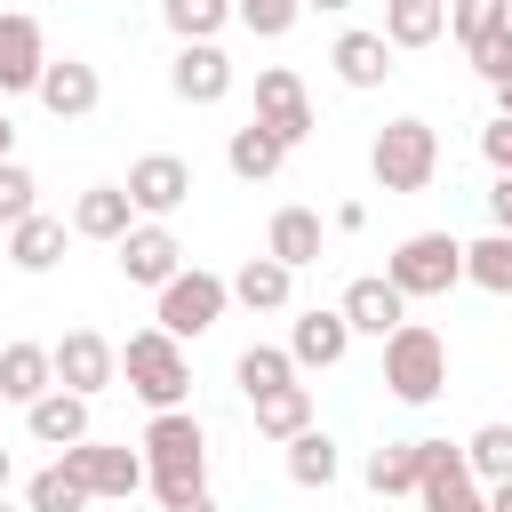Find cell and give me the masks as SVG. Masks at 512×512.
Instances as JSON below:
<instances>
[{
  "mask_svg": "<svg viewBox=\"0 0 512 512\" xmlns=\"http://www.w3.org/2000/svg\"><path fill=\"white\" fill-rule=\"evenodd\" d=\"M144 488L160 496V512H176V504H192V496H208V424L192 416V408H160L152 424H144Z\"/></svg>",
  "mask_w": 512,
  "mask_h": 512,
  "instance_id": "cell-1",
  "label": "cell"
},
{
  "mask_svg": "<svg viewBox=\"0 0 512 512\" xmlns=\"http://www.w3.org/2000/svg\"><path fill=\"white\" fill-rule=\"evenodd\" d=\"M384 392H392L400 408H432V400L448 392V336L424 328V320H400V328L384 336Z\"/></svg>",
  "mask_w": 512,
  "mask_h": 512,
  "instance_id": "cell-2",
  "label": "cell"
},
{
  "mask_svg": "<svg viewBox=\"0 0 512 512\" xmlns=\"http://www.w3.org/2000/svg\"><path fill=\"white\" fill-rule=\"evenodd\" d=\"M368 176H376V192H432V176H440V128L416 120V112L384 120L376 144H368Z\"/></svg>",
  "mask_w": 512,
  "mask_h": 512,
  "instance_id": "cell-3",
  "label": "cell"
},
{
  "mask_svg": "<svg viewBox=\"0 0 512 512\" xmlns=\"http://www.w3.org/2000/svg\"><path fill=\"white\" fill-rule=\"evenodd\" d=\"M120 376H128V392L160 416V408H192V360H184V344L168 336V328H136L128 344H120Z\"/></svg>",
  "mask_w": 512,
  "mask_h": 512,
  "instance_id": "cell-4",
  "label": "cell"
},
{
  "mask_svg": "<svg viewBox=\"0 0 512 512\" xmlns=\"http://www.w3.org/2000/svg\"><path fill=\"white\" fill-rule=\"evenodd\" d=\"M384 280H392L408 304H416V296H448V288L464 280V240H456V232H408V240L392 248Z\"/></svg>",
  "mask_w": 512,
  "mask_h": 512,
  "instance_id": "cell-5",
  "label": "cell"
},
{
  "mask_svg": "<svg viewBox=\"0 0 512 512\" xmlns=\"http://www.w3.org/2000/svg\"><path fill=\"white\" fill-rule=\"evenodd\" d=\"M224 304H232V280H224V272H200V264H184V272L160 288V312H152V328H168L176 344H192V336H208V328L224 320Z\"/></svg>",
  "mask_w": 512,
  "mask_h": 512,
  "instance_id": "cell-6",
  "label": "cell"
},
{
  "mask_svg": "<svg viewBox=\"0 0 512 512\" xmlns=\"http://www.w3.org/2000/svg\"><path fill=\"white\" fill-rule=\"evenodd\" d=\"M56 464H64L96 504H104V496H112V504H128V496L152 480V472H144V448H128V440H80V448H64Z\"/></svg>",
  "mask_w": 512,
  "mask_h": 512,
  "instance_id": "cell-7",
  "label": "cell"
},
{
  "mask_svg": "<svg viewBox=\"0 0 512 512\" xmlns=\"http://www.w3.org/2000/svg\"><path fill=\"white\" fill-rule=\"evenodd\" d=\"M56 352V384L64 392H80V400H96V392H112L120 384V344L112 336H96V328H72L64 344H48Z\"/></svg>",
  "mask_w": 512,
  "mask_h": 512,
  "instance_id": "cell-8",
  "label": "cell"
},
{
  "mask_svg": "<svg viewBox=\"0 0 512 512\" xmlns=\"http://www.w3.org/2000/svg\"><path fill=\"white\" fill-rule=\"evenodd\" d=\"M40 72H48V32H40V16L0 8V104H8V96H40Z\"/></svg>",
  "mask_w": 512,
  "mask_h": 512,
  "instance_id": "cell-9",
  "label": "cell"
},
{
  "mask_svg": "<svg viewBox=\"0 0 512 512\" xmlns=\"http://www.w3.org/2000/svg\"><path fill=\"white\" fill-rule=\"evenodd\" d=\"M248 120H264V128L296 152V144L312 136V96H304V80H296L288 64H264V72H256V112H248Z\"/></svg>",
  "mask_w": 512,
  "mask_h": 512,
  "instance_id": "cell-10",
  "label": "cell"
},
{
  "mask_svg": "<svg viewBox=\"0 0 512 512\" xmlns=\"http://www.w3.org/2000/svg\"><path fill=\"white\" fill-rule=\"evenodd\" d=\"M128 200H136L144 224H168V216L192 200V160H176V152H144V160L128 168Z\"/></svg>",
  "mask_w": 512,
  "mask_h": 512,
  "instance_id": "cell-11",
  "label": "cell"
},
{
  "mask_svg": "<svg viewBox=\"0 0 512 512\" xmlns=\"http://www.w3.org/2000/svg\"><path fill=\"white\" fill-rule=\"evenodd\" d=\"M176 272H184V240H176V224H136V232L120 240V280H128V288H152V296H160Z\"/></svg>",
  "mask_w": 512,
  "mask_h": 512,
  "instance_id": "cell-12",
  "label": "cell"
},
{
  "mask_svg": "<svg viewBox=\"0 0 512 512\" xmlns=\"http://www.w3.org/2000/svg\"><path fill=\"white\" fill-rule=\"evenodd\" d=\"M168 88H176V104H224L232 96V56L216 40H184L168 56Z\"/></svg>",
  "mask_w": 512,
  "mask_h": 512,
  "instance_id": "cell-13",
  "label": "cell"
},
{
  "mask_svg": "<svg viewBox=\"0 0 512 512\" xmlns=\"http://www.w3.org/2000/svg\"><path fill=\"white\" fill-rule=\"evenodd\" d=\"M96 104H104L96 64H80V56H48V72H40V112H48V120H88Z\"/></svg>",
  "mask_w": 512,
  "mask_h": 512,
  "instance_id": "cell-14",
  "label": "cell"
},
{
  "mask_svg": "<svg viewBox=\"0 0 512 512\" xmlns=\"http://www.w3.org/2000/svg\"><path fill=\"white\" fill-rule=\"evenodd\" d=\"M136 224H144V216H136L128 184H88V192L72 200V240H104V248H120Z\"/></svg>",
  "mask_w": 512,
  "mask_h": 512,
  "instance_id": "cell-15",
  "label": "cell"
},
{
  "mask_svg": "<svg viewBox=\"0 0 512 512\" xmlns=\"http://www.w3.org/2000/svg\"><path fill=\"white\" fill-rule=\"evenodd\" d=\"M336 312L352 320V336H376V344H384V336H392V328L408 320V296H400V288H392L384 272H360V280H352V288L336 296Z\"/></svg>",
  "mask_w": 512,
  "mask_h": 512,
  "instance_id": "cell-16",
  "label": "cell"
},
{
  "mask_svg": "<svg viewBox=\"0 0 512 512\" xmlns=\"http://www.w3.org/2000/svg\"><path fill=\"white\" fill-rule=\"evenodd\" d=\"M344 352H352V320L336 304L296 312V328H288V360L296 368H344Z\"/></svg>",
  "mask_w": 512,
  "mask_h": 512,
  "instance_id": "cell-17",
  "label": "cell"
},
{
  "mask_svg": "<svg viewBox=\"0 0 512 512\" xmlns=\"http://www.w3.org/2000/svg\"><path fill=\"white\" fill-rule=\"evenodd\" d=\"M48 392H56V352H48V344H32V336L0 344V400L32 408V400H48Z\"/></svg>",
  "mask_w": 512,
  "mask_h": 512,
  "instance_id": "cell-18",
  "label": "cell"
},
{
  "mask_svg": "<svg viewBox=\"0 0 512 512\" xmlns=\"http://www.w3.org/2000/svg\"><path fill=\"white\" fill-rule=\"evenodd\" d=\"M24 432H32L40 448H56V456H64V448H80V440H96V432H88V400H80V392H64V384H56L48 400H32V408H24Z\"/></svg>",
  "mask_w": 512,
  "mask_h": 512,
  "instance_id": "cell-19",
  "label": "cell"
},
{
  "mask_svg": "<svg viewBox=\"0 0 512 512\" xmlns=\"http://www.w3.org/2000/svg\"><path fill=\"white\" fill-rule=\"evenodd\" d=\"M328 64H336V80H344V88H384V80H392V40L352 24V32H336Z\"/></svg>",
  "mask_w": 512,
  "mask_h": 512,
  "instance_id": "cell-20",
  "label": "cell"
},
{
  "mask_svg": "<svg viewBox=\"0 0 512 512\" xmlns=\"http://www.w3.org/2000/svg\"><path fill=\"white\" fill-rule=\"evenodd\" d=\"M264 256H280L288 272L320 264V208H272V224H264Z\"/></svg>",
  "mask_w": 512,
  "mask_h": 512,
  "instance_id": "cell-21",
  "label": "cell"
},
{
  "mask_svg": "<svg viewBox=\"0 0 512 512\" xmlns=\"http://www.w3.org/2000/svg\"><path fill=\"white\" fill-rule=\"evenodd\" d=\"M64 240H72V224L40 208V216H24V224L8 232V264H16V272H56V264H64Z\"/></svg>",
  "mask_w": 512,
  "mask_h": 512,
  "instance_id": "cell-22",
  "label": "cell"
},
{
  "mask_svg": "<svg viewBox=\"0 0 512 512\" xmlns=\"http://www.w3.org/2000/svg\"><path fill=\"white\" fill-rule=\"evenodd\" d=\"M280 160H288V144H280L264 120L232 128V144H224V168H232L240 184H272V176H280Z\"/></svg>",
  "mask_w": 512,
  "mask_h": 512,
  "instance_id": "cell-23",
  "label": "cell"
},
{
  "mask_svg": "<svg viewBox=\"0 0 512 512\" xmlns=\"http://www.w3.org/2000/svg\"><path fill=\"white\" fill-rule=\"evenodd\" d=\"M288 296H296V272L280 256H248L232 272V304H248V312H288Z\"/></svg>",
  "mask_w": 512,
  "mask_h": 512,
  "instance_id": "cell-24",
  "label": "cell"
},
{
  "mask_svg": "<svg viewBox=\"0 0 512 512\" xmlns=\"http://www.w3.org/2000/svg\"><path fill=\"white\" fill-rule=\"evenodd\" d=\"M392 48H432L448 32V0H384V24H376Z\"/></svg>",
  "mask_w": 512,
  "mask_h": 512,
  "instance_id": "cell-25",
  "label": "cell"
},
{
  "mask_svg": "<svg viewBox=\"0 0 512 512\" xmlns=\"http://www.w3.org/2000/svg\"><path fill=\"white\" fill-rule=\"evenodd\" d=\"M256 408V432L264 440H296V432H312V384H280V392H264V400H248Z\"/></svg>",
  "mask_w": 512,
  "mask_h": 512,
  "instance_id": "cell-26",
  "label": "cell"
},
{
  "mask_svg": "<svg viewBox=\"0 0 512 512\" xmlns=\"http://www.w3.org/2000/svg\"><path fill=\"white\" fill-rule=\"evenodd\" d=\"M336 472H344V448H336L320 424L288 440V480H296V488H320V496H328V488H336Z\"/></svg>",
  "mask_w": 512,
  "mask_h": 512,
  "instance_id": "cell-27",
  "label": "cell"
},
{
  "mask_svg": "<svg viewBox=\"0 0 512 512\" xmlns=\"http://www.w3.org/2000/svg\"><path fill=\"white\" fill-rule=\"evenodd\" d=\"M232 384H240L248 400H264V392L296 384V360H288V344H248V352L232 360Z\"/></svg>",
  "mask_w": 512,
  "mask_h": 512,
  "instance_id": "cell-28",
  "label": "cell"
},
{
  "mask_svg": "<svg viewBox=\"0 0 512 512\" xmlns=\"http://www.w3.org/2000/svg\"><path fill=\"white\" fill-rule=\"evenodd\" d=\"M416 480H424V464H416V440H384V448H368V488L392 504V496H416Z\"/></svg>",
  "mask_w": 512,
  "mask_h": 512,
  "instance_id": "cell-29",
  "label": "cell"
},
{
  "mask_svg": "<svg viewBox=\"0 0 512 512\" xmlns=\"http://www.w3.org/2000/svg\"><path fill=\"white\" fill-rule=\"evenodd\" d=\"M464 280L488 296H512V232H480L464 240Z\"/></svg>",
  "mask_w": 512,
  "mask_h": 512,
  "instance_id": "cell-30",
  "label": "cell"
},
{
  "mask_svg": "<svg viewBox=\"0 0 512 512\" xmlns=\"http://www.w3.org/2000/svg\"><path fill=\"white\" fill-rule=\"evenodd\" d=\"M88 504H96V496H88L64 464H40V472L24 480V512H88Z\"/></svg>",
  "mask_w": 512,
  "mask_h": 512,
  "instance_id": "cell-31",
  "label": "cell"
},
{
  "mask_svg": "<svg viewBox=\"0 0 512 512\" xmlns=\"http://www.w3.org/2000/svg\"><path fill=\"white\" fill-rule=\"evenodd\" d=\"M160 24L176 32V48L184 40H216L232 24V0H160Z\"/></svg>",
  "mask_w": 512,
  "mask_h": 512,
  "instance_id": "cell-32",
  "label": "cell"
},
{
  "mask_svg": "<svg viewBox=\"0 0 512 512\" xmlns=\"http://www.w3.org/2000/svg\"><path fill=\"white\" fill-rule=\"evenodd\" d=\"M464 464H472V480H480V488L512 480V424H504V416H496V424H480V432L464 440Z\"/></svg>",
  "mask_w": 512,
  "mask_h": 512,
  "instance_id": "cell-33",
  "label": "cell"
},
{
  "mask_svg": "<svg viewBox=\"0 0 512 512\" xmlns=\"http://www.w3.org/2000/svg\"><path fill=\"white\" fill-rule=\"evenodd\" d=\"M512 24V0H448V32L464 40V56L488 40V32H504Z\"/></svg>",
  "mask_w": 512,
  "mask_h": 512,
  "instance_id": "cell-34",
  "label": "cell"
},
{
  "mask_svg": "<svg viewBox=\"0 0 512 512\" xmlns=\"http://www.w3.org/2000/svg\"><path fill=\"white\" fill-rule=\"evenodd\" d=\"M24 216H40V176L24 160H0V232H16Z\"/></svg>",
  "mask_w": 512,
  "mask_h": 512,
  "instance_id": "cell-35",
  "label": "cell"
},
{
  "mask_svg": "<svg viewBox=\"0 0 512 512\" xmlns=\"http://www.w3.org/2000/svg\"><path fill=\"white\" fill-rule=\"evenodd\" d=\"M416 512H488V488H480L472 472H456V480H424V488H416Z\"/></svg>",
  "mask_w": 512,
  "mask_h": 512,
  "instance_id": "cell-36",
  "label": "cell"
},
{
  "mask_svg": "<svg viewBox=\"0 0 512 512\" xmlns=\"http://www.w3.org/2000/svg\"><path fill=\"white\" fill-rule=\"evenodd\" d=\"M232 16H240L256 40H288L296 16H304V0H232Z\"/></svg>",
  "mask_w": 512,
  "mask_h": 512,
  "instance_id": "cell-37",
  "label": "cell"
},
{
  "mask_svg": "<svg viewBox=\"0 0 512 512\" xmlns=\"http://www.w3.org/2000/svg\"><path fill=\"white\" fill-rule=\"evenodd\" d=\"M472 72H480L488 88H496V80H512V24H504V32H488V40L472 48Z\"/></svg>",
  "mask_w": 512,
  "mask_h": 512,
  "instance_id": "cell-38",
  "label": "cell"
},
{
  "mask_svg": "<svg viewBox=\"0 0 512 512\" xmlns=\"http://www.w3.org/2000/svg\"><path fill=\"white\" fill-rule=\"evenodd\" d=\"M480 160H488L496 176H512V120H488V128H480Z\"/></svg>",
  "mask_w": 512,
  "mask_h": 512,
  "instance_id": "cell-39",
  "label": "cell"
},
{
  "mask_svg": "<svg viewBox=\"0 0 512 512\" xmlns=\"http://www.w3.org/2000/svg\"><path fill=\"white\" fill-rule=\"evenodd\" d=\"M488 232H512V176L488 184Z\"/></svg>",
  "mask_w": 512,
  "mask_h": 512,
  "instance_id": "cell-40",
  "label": "cell"
},
{
  "mask_svg": "<svg viewBox=\"0 0 512 512\" xmlns=\"http://www.w3.org/2000/svg\"><path fill=\"white\" fill-rule=\"evenodd\" d=\"M0 160H16V128H8V104H0Z\"/></svg>",
  "mask_w": 512,
  "mask_h": 512,
  "instance_id": "cell-41",
  "label": "cell"
},
{
  "mask_svg": "<svg viewBox=\"0 0 512 512\" xmlns=\"http://www.w3.org/2000/svg\"><path fill=\"white\" fill-rule=\"evenodd\" d=\"M488 512H512V480H496V488H488Z\"/></svg>",
  "mask_w": 512,
  "mask_h": 512,
  "instance_id": "cell-42",
  "label": "cell"
},
{
  "mask_svg": "<svg viewBox=\"0 0 512 512\" xmlns=\"http://www.w3.org/2000/svg\"><path fill=\"white\" fill-rule=\"evenodd\" d=\"M304 8H312V16H344L352 0H304Z\"/></svg>",
  "mask_w": 512,
  "mask_h": 512,
  "instance_id": "cell-43",
  "label": "cell"
},
{
  "mask_svg": "<svg viewBox=\"0 0 512 512\" xmlns=\"http://www.w3.org/2000/svg\"><path fill=\"white\" fill-rule=\"evenodd\" d=\"M8 480H16V456H8V448H0V496H8Z\"/></svg>",
  "mask_w": 512,
  "mask_h": 512,
  "instance_id": "cell-44",
  "label": "cell"
},
{
  "mask_svg": "<svg viewBox=\"0 0 512 512\" xmlns=\"http://www.w3.org/2000/svg\"><path fill=\"white\" fill-rule=\"evenodd\" d=\"M176 512H224V504H216V496H192V504H176Z\"/></svg>",
  "mask_w": 512,
  "mask_h": 512,
  "instance_id": "cell-45",
  "label": "cell"
},
{
  "mask_svg": "<svg viewBox=\"0 0 512 512\" xmlns=\"http://www.w3.org/2000/svg\"><path fill=\"white\" fill-rule=\"evenodd\" d=\"M0 512H8V496H0Z\"/></svg>",
  "mask_w": 512,
  "mask_h": 512,
  "instance_id": "cell-46",
  "label": "cell"
}]
</instances>
